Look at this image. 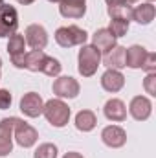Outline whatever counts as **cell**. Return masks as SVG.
I'll list each match as a JSON object with an SVG mask.
<instances>
[{"label": "cell", "instance_id": "obj_1", "mask_svg": "<svg viewBox=\"0 0 156 158\" xmlns=\"http://www.w3.org/2000/svg\"><path fill=\"white\" fill-rule=\"evenodd\" d=\"M101 64V52L92 44H83L77 55V70L83 77H92Z\"/></svg>", "mask_w": 156, "mask_h": 158}, {"label": "cell", "instance_id": "obj_2", "mask_svg": "<svg viewBox=\"0 0 156 158\" xmlns=\"http://www.w3.org/2000/svg\"><path fill=\"white\" fill-rule=\"evenodd\" d=\"M42 114L44 118L48 119V123L51 127H64L70 119V107L63 101V99H50L44 103V109H42Z\"/></svg>", "mask_w": 156, "mask_h": 158}, {"label": "cell", "instance_id": "obj_3", "mask_svg": "<svg viewBox=\"0 0 156 158\" xmlns=\"http://www.w3.org/2000/svg\"><path fill=\"white\" fill-rule=\"evenodd\" d=\"M86 39H88V33L79 28L76 24L72 26H63L55 31V40L59 46L63 48H72V46H83L86 44Z\"/></svg>", "mask_w": 156, "mask_h": 158}, {"label": "cell", "instance_id": "obj_4", "mask_svg": "<svg viewBox=\"0 0 156 158\" xmlns=\"http://www.w3.org/2000/svg\"><path fill=\"white\" fill-rule=\"evenodd\" d=\"M17 28H18L17 9L9 4H2L0 6V39L17 33Z\"/></svg>", "mask_w": 156, "mask_h": 158}, {"label": "cell", "instance_id": "obj_5", "mask_svg": "<svg viewBox=\"0 0 156 158\" xmlns=\"http://www.w3.org/2000/svg\"><path fill=\"white\" fill-rule=\"evenodd\" d=\"M51 90L59 99H74V98H77L81 86H79L77 79L70 77V76H61L53 81Z\"/></svg>", "mask_w": 156, "mask_h": 158}, {"label": "cell", "instance_id": "obj_6", "mask_svg": "<svg viewBox=\"0 0 156 158\" xmlns=\"http://www.w3.org/2000/svg\"><path fill=\"white\" fill-rule=\"evenodd\" d=\"M20 118H4L0 121V158L7 156L13 151V129Z\"/></svg>", "mask_w": 156, "mask_h": 158}, {"label": "cell", "instance_id": "obj_7", "mask_svg": "<svg viewBox=\"0 0 156 158\" xmlns=\"http://www.w3.org/2000/svg\"><path fill=\"white\" fill-rule=\"evenodd\" d=\"M13 136H15V142H17L20 147H24V149L33 147V145L37 143V140H39V132H37V129L31 127L30 123H26L24 119H20V121L15 125V129H13Z\"/></svg>", "mask_w": 156, "mask_h": 158}, {"label": "cell", "instance_id": "obj_8", "mask_svg": "<svg viewBox=\"0 0 156 158\" xmlns=\"http://www.w3.org/2000/svg\"><path fill=\"white\" fill-rule=\"evenodd\" d=\"M26 40L24 35L20 33H13L9 35L7 40V53H9V59L11 63L17 66V68H24V63H26Z\"/></svg>", "mask_w": 156, "mask_h": 158}, {"label": "cell", "instance_id": "obj_9", "mask_svg": "<svg viewBox=\"0 0 156 158\" xmlns=\"http://www.w3.org/2000/svg\"><path fill=\"white\" fill-rule=\"evenodd\" d=\"M44 109V101L37 92H28L20 98V110L28 118H39Z\"/></svg>", "mask_w": 156, "mask_h": 158}, {"label": "cell", "instance_id": "obj_10", "mask_svg": "<svg viewBox=\"0 0 156 158\" xmlns=\"http://www.w3.org/2000/svg\"><path fill=\"white\" fill-rule=\"evenodd\" d=\"M24 40L31 46V50H44L48 44V31L40 24H30L24 31Z\"/></svg>", "mask_w": 156, "mask_h": 158}, {"label": "cell", "instance_id": "obj_11", "mask_svg": "<svg viewBox=\"0 0 156 158\" xmlns=\"http://www.w3.org/2000/svg\"><path fill=\"white\" fill-rule=\"evenodd\" d=\"M101 140H103L105 145H109L112 149H119L127 142V132L119 125H109L101 131Z\"/></svg>", "mask_w": 156, "mask_h": 158}, {"label": "cell", "instance_id": "obj_12", "mask_svg": "<svg viewBox=\"0 0 156 158\" xmlns=\"http://www.w3.org/2000/svg\"><path fill=\"white\" fill-rule=\"evenodd\" d=\"M129 112H130V116L134 119L145 121V119H149L151 112H153V103H151V99L145 98V96H136V98L130 99Z\"/></svg>", "mask_w": 156, "mask_h": 158}, {"label": "cell", "instance_id": "obj_13", "mask_svg": "<svg viewBox=\"0 0 156 158\" xmlns=\"http://www.w3.org/2000/svg\"><path fill=\"white\" fill-rule=\"evenodd\" d=\"M92 46H96L101 53H109L114 46H117V39L110 33L109 28H99L92 35Z\"/></svg>", "mask_w": 156, "mask_h": 158}, {"label": "cell", "instance_id": "obj_14", "mask_svg": "<svg viewBox=\"0 0 156 158\" xmlns=\"http://www.w3.org/2000/svg\"><path fill=\"white\" fill-rule=\"evenodd\" d=\"M59 13L64 19H81L86 13V0H61Z\"/></svg>", "mask_w": 156, "mask_h": 158}, {"label": "cell", "instance_id": "obj_15", "mask_svg": "<svg viewBox=\"0 0 156 158\" xmlns=\"http://www.w3.org/2000/svg\"><path fill=\"white\" fill-rule=\"evenodd\" d=\"M125 85V76L119 72V70H114V68H109L103 76H101V86L107 90V92H119Z\"/></svg>", "mask_w": 156, "mask_h": 158}, {"label": "cell", "instance_id": "obj_16", "mask_svg": "<svg viewBox=\"0 0 156 158\" xmlns=\"http://www.w3.org/2000/svg\"><path fill=\"white\" fill-rule=\"evenodd\" d=\"M103 112H105L107 119H110V121H125L127 119V107L117 98H112L105 103Z\"/></svg>", "mask_w": 156, "mask_h": 158}, {"label": "cell", "instance_id": "obj_17", "mask_svg": "<svg viewBox=\"0 0 156 158\" xmlns=\"http://www.w3.org/2000/svg\"><path fill=\"white\" fill-rule=\"evenodd\" d=\"M107 2V13L110 19H127L130 20L132 6L127 0H105Z\"/></svg>", "mask_w": 156, "mask_h": 158}, {"label": "cell", "instance_id": "obj_18", "mask_svg": "<svg viewBox=\"0 0 156 158\" xmlns=\"http://www.w3.org/2000/svg\"><path fill=\"white\" fill-rule=\"evenodd\" d=\"M156 15V7L151 2H143L136 7H132V15H130V20H136L138 24H151L154 20Z\"/></svg>", "mask_w": 156, "mask_h": 158}, {"label": "cell", "instance_id": "obj_19", "mask_svg": "<svg viewBox=\"0 0 156 158\" xmlns=\"http://www.w3.org/2000/svg\"><path fill=\"white\" fill-rule=\"evenodd\" d=\"M147 50L140 44H132L130 48H125V66L129 68H142L145 61Z\"/></svg>", "mask_w": 156, "mask_h": 158}, {"label": "cell", "instance_id": "obj_20", "mask_svg": "<svg viewBox=\"0 0 156 158\" xmlns=\"http://www.w3.org/2000/svg\"><path fill=\"white\" fill-rule=\"evenodd\" d=\"M103 63H105L107 68H114V70L125 68V48L123 46H114L109 53H105Z\"/></svg>", "mask_w": 156, "mask_h": 158}, {"label": "cell", "instance_id": "obj_21", "mask_svg": "<svg viewBox=\"0 0 156 158\" xmlns=\"http://www.w3.org/2000/svg\"><path fill=\"white\" fill-rule=\"evenodd\" d=\"M97 125V118L92 110H79L76 114V129L81 132H90Z\"/></svg>", "mask_w": 156, "mask_h": 158}, {"label": "cell", "instance_id": "obj_22", "mask_svg": "<svg viewBox=\"0 0 156 158\" xmlns=\"http://www.w3.org/2000/svg\"><path fill=\"white\" fill-rule=\"evenodd\" d=\"M61 70H63V64L55 59V57H50V55H44V59H42V64H40V70L42 74H46V76H50V77H57L59 74H61Z\"/></svg>", "mask_w": 156, "mask_h": 158}, {"label": "cell", "instance_id": "obj_23", "mask_svg": "<svg viewBox=\"0 0 156 158\" xmlns=\"http://www.w3.org/2000/svg\"><path fill=\"white\" fill-rule=\"evenodd\" d=\"M44 55H46V53H44L42 50H31V52H26V63H24V68L30 70V72H39Z\"/></svg>", "mask_w": 156, "mask_h": 158}, {"label": "cell", "instance_id": "obj_24", "mask_svg": "<svg viewBox=\"0 0 156 158\" xmlns=\"http://www.w3.org/2000/svg\"><path fill=\"white\" fill-rule=\"evenodd\" d=\"M129 24H130V20H127V19H110V26H109V30H110V33L119 39V37H123V35H127V31H129Z\"/></svg>", "mask_w": 156, "mask_h": 158}, {"label": "cell", "instance_id": "obj_25", "mask_svg": "<svg viewBox=\"0 0 156 158\" xmlns=\"http://www.w3.org/2000/svg\"><path fill=\"white\" fill-rule=\"evenodd\" d=\"M57 153L59 151L55 143H40L33 153V158H57Z\"/></svg>", "mask_w": 156, "mask_h": 158}, {"label": "cell", "instance_id": "obj_26", "mask_svg": "<svg viewBox=\"0 0 156 158\" xmlns=\"http://www.w3.org/2000/svg\"><path fill=\"white\" fill-rule=\"evenodd\" d=\"M143 88L147 90V94L156 96V72H149L147 77L143 79Z\"/></svg>", "mask_w": 156, "mask_h": 158}, {"label": "cell", "instance_id": "obj_27", "mask_svg": "<svg viewBox=\"0 0 156 158\" xmlns=\"http://www.w3.org/2000/svg\"><path fill=\"white\" fill-rule=\"evenodd\" d=\"M142 70H145L147 74H149V72H156V53L147 52L145 61H143V64H142Z\"/></svg>", "mask_w": 156, "mask_h": 158}, {"label": "cell", "instance_id": "obj_28", "mask_svg": "<svg viewBox=\"0 0 156 158\" xmlns=\"http://www.w3.org/2000/svg\"><path fill=\"white\" fill-rule=\"evenodd\" d=\"M11 101H13L11 92H9V90H6V88H0V110L9 109V107H11Z\"/></svg>", "mask_w": 156, "mask_h": 158}, {"label": "cell", "instance_id": "obj_29", "mask_svg": "<svg viewBox=\"0 0 156 158\" xmlns=\"http://www.w3.org/2000/svg\"><path fill=\"white\" fill-rule=\"evenodd\" d=\"M63 158H84V156H83L81 153H76V151H70V153H66V155H64Z\"/></svg>", "mask_w": 156, "mask_h": 158}, {"label": "cell", "instance_id": "obj_30", "mask_svg": "<svg viewBox=\"0 0 156 158\" xmlns=\"http://www.w3.org/2000/svg\"><path fill=\"white\" fill-rule=\"evenodd\" d=\"M18 4H24V6H28V4H33L35 0H17Z\"/></svg>", "mask_w": 156, "mask_h": 158}, {"label": "cell", "instance_id": "obj_31", "mask_svg": "<svg viewBox=\"0 0 156 158\" xmlns=\"http://www.w3.org/2000/svg\"><path fill=\"white\" fill-rule=\"evenodd\" d=\"M127 2H129V4H136L138 0H127Z\"/></svg>", "mask_w": 156, "mask_h": 158}, {"label": "cell", "instance_id": "obj_32", "mask_svg": "<svg viewBox=\"0 0 156 158\" xmlns=\"http://www.w3.org/2000/svg\"><path fill=\"white\" fill-rule=\"evenodd\" d=\"M48 2H61V0H48Z\"/></svg>", "mask_w": 156, "mask_h": 158}, {"label": "cell", "instance_id": "obj_33", "mask_svg": "<svg viewBox=\"0 0 156 158\" xmlns=\"http://www.w3.org/2000/svg\"><path fill=\"white\" fill-rule=\"evenodd\" d=\"M0 68H2V57H0Z\"/></svg>", "mask_w": 156, "mask_h": 158}, {"label": "cell", "instance_id": "obj_34", "mask_svg": "<svg viewBox=\"0 0 156 158\" xmlns=\"http://www.w3.org/2000/svg\"><path fill=\"white\" fill-rule=\"evenodd\" d=\"M2 4H4V0H0V6H2Z\"/></svg>", "mask_w": 156, "mask_h": 158}, {"label": "cell", "instance_id": "obj_35", "mask_svg": "<svg viewBox=\"0 0 156 158\" xmlns=\"http://www.w3.org/2000/svg\"><path fill=\"white\" fill-rule=\"evenodd\" d=\"M147 2H151V4H153V0H147Z\"/></svg>", "mask_w": 156, "mask_h": 158}]
</instances>
